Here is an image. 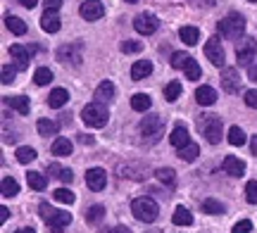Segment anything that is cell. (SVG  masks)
<instances>
[{
    "label": "cell",
    "mask_w": 257,
    "mask_h": 233,
    "mask_svg": "<svg viewBox=\"0 0 257 233\" xmlns=\"http://www.w3.org/2000/svg\"><path fill=\"white\" fill-rule=\"evenodd\" d=\"M114 98V84L112 81H102L98 88H95V100L98 103H110Z\"/></svg>",
    "instance_id": "cell-21"
},
{
    "label": "cell",
    "mask_w": 257,
    "mask_h": 233,
    "mask_svg": "<svg viewBox=\"0 0 257 233\" xmlns=\"http://www.w3.org/2000/svg\"><path fill=\"white\" fill-rule=\"evenodd\" d=\"M195 100L205 107H210V105L217 103V91L212 88V86H200L198 91H195Z\"/></svg>",
    "instance_id": "cell-17"
},
{
    "label": "cell",
    "mask_w": 257,
    "mask_h": 233,
    "mask_svg": "<svg viewBox=\"0 0 257 233\" xmlns=\"http://www.w3.org/2000/svg\"><path fill=\"white\" fill-rule=\"evenodd\" d=\"M150 233H162V231H150Z\"/></svg>",
    "instance_id": "cell-56"
},
{
    "label": "cell",
    "mask_w": 257,
    "mask_h": 233,
    "mask_svg": "<svg viewBox=\"0 0 257 233\" xmlns=\"http://www.w3.org/2000/svg\"><path fill=\"white\" fill-rule=\"evenodd\" d=\"M131 212L136 216L138 221H143V224H153L160 214V207L153 197H136L134 202H131Z\"/></svg>",
    "instance_id": "cell-2"
},
{
    "label": "cell",
    "mask_w": 257,
    "mask_h": 233,
    "mask_svg": "<svg viewBox=\"0 0 257 233\" xmlns=\"http://www.w3.org/2000/svg\"><path fill=\"white\" fill-rule=\"evenodd\" d=\"M36 159V150L24 145V148H17V162L19 164H29V162H34Z\"/></svg>",
    "instance_id": "cell-34"
},
{
    "label": "cell",
    "mask_w": 257,
    "mask_h": 233,
    "mask_svg": "<svg viewBox=\"0 0 257 233\" xmlns=\"http://www.w3.org/2000/svg\"><path fill=\"white\" fill-rule=\"evenodd\" d=\"M169 143L174 145V148H184V145H188L191 143V136H188V129L186 126H176L174 131H172V136H169Z\"/></svg>",
    "instance_id": "cell-18"
},
{
    "label": "cell",
    "mask_w": 257,
    "mask_h": 233,
    "mask_svg": "<svg viewBox=\"0 0 257 233\" xmlns=\"http://www.w3.org/2000/svg\"><path fill=\"white\" fill-rule=\"evenodd\" d=\"M221 88H224L226 93H238L240 91V76L233 67H226V69L221 72Z\"/></svg>",
    "instance_id": "cell-12"
},
{
    "label": "cell",
    "mask_w": 257,
    "mask_h": 233,
    "mask_svg": "<svg viewBox=\"0 0 257 233\" xmlns=\"http://www.w3.org/2000/svg\"><path fill=\"white\" fill-rule=\"evenodd\" d=\"M184 72H186V79H188V81H198V79H200V74H202L200 65H198L193 57H188V62H186Z\"/></svg>",
    "instance_id": "cell-29"
},
{
    "label": "cell",
    "mask_w": 257,
    "mask_h": 233,
    "mask_svg": "<svg viewBox=\"0 0 257 233\" xmlns=\"http://www.w3.org/2000/svg\"><path fill=\"white\" fill-rule=\"evenodd\" d=\"M217 29H219V34L224 38H231V41H236V38L243 36V31H245V19L240 17L238 12H231L229 17H224L217 24Z\"/></svg>",
    "instance_id": "cell-3"
},
{
    "label": "cell",
    "mask_w": 257,
    "mask_h": 233,
    "mask_svg": "<svg viewBox=\"0 0 257 233\" xmlns=\"http://www.w3.org/2000/svg\"><path fill=\"white\" fill-rule=\"evenodd\" d=\"M245 105H248V107H252V110H257V91H255V88L245 93Z\"/></svg>",
    "instance_id": "cell-47"
},
{
    "label": "cell",
    "mask_w": 257,
    "mask_h": 233,
    "mask_svg": "<svg viewBox=\"0 0 257 233\" xmlns=\"http://www.w3.org/2000/svg\"><path fill=\"white\" fill-rule=\"evenodd\" d=\"M198 126H200L202 136L207 138V143L217 145V143L221 140V119H219V114H202V119L198 121Z\"/></svg>",
    "instance_id": "cell-5"
},
{
    "label": "cell",
    "mask_w": 257,
    "mask_h": 233,
    "mask_svg": "<svg viewBox=\"0 0 257 233\" xmlns=\"http://www.w3.org/2000/svg\"><path fill=\"white\" fill-rule=\"evenodd\" d=\"M248 79L257 84V62H252V65L248 67Z\"/></svg>",
    "instance_id": "cell-49"
},
{
    "label": "cell",
    "mask_w": 257,
    "mask_h": 233,
    "mask_svg": "<svg viewBox=\"0 0 257 233\" xmlns=\"http://www.w3.org/2000/svg\"><path fill=\"white\" fill-rule=\"evenodd\" d=\"M15 233H36L34 228H19V231H15Z\"/></svg>",
    "instance_id": "cell-55"
},
{
    "label": "cell",
    "mask_w": 257,
    "mask_h": 233,
    "mask_svg": "<svg viewBox=\"0 0 257 233\" xmlns=\"http://www.w3.org/2000/svg\"><path fill=\"white\" fill-rule=\"evenodd\" d=\"M257 55V41L255 38H240V43L236 46V57L238 65H252V60Z\"/></svg>",
    "instance_id": "cell-7"
},
{
    "label": "cell",
    "mask_w": 257,
    "mask_h": 233,
    "mask_svg": "<svg viewBox=\"0 0 257 233\" xmlns=\"http://www.w3.org/2000/svg\"><path fill=\"white\" fill-rule=\"evenodd\" d=\"M157 27H160V22H157V17L150 15V12H143V15H138V17L134 19V29H136L138 34H143V36L155 34Z\"/></svg>",
    "instance_id": "cell-9"
},
{
    "label": "cell",
    "mask_w": 257,
    "mask_h": 233,
    "mask_svg": "<svg viewBox=\"0 0 257 233\" xmlns=\"http://www.w3.org/2000/svg\"><path fill=\"white\" fill-rule=\"evenodd\" d=\"M41 29H43L46 34H57V31H60V17H57L55 12H46V15L41 17Z\"/></svg>",
    "instance_id": "cell-20"
},
{
    "label": "cell",
    "mask_w": 257,
    "mask_h": 233,
    "mask_svg": "<svg viewBox=\"0 0 257 233\" xmlns=\"http://www.w3.org/2000/svg\"><path fill=\"white\" fill-rule=\"evenodd\" d=\"M19 193V183L15 181L12 176H5L3 178V195L5 197H15Z\"/></svg>",
    "instance_id": "cell-33"
},
{
    "label": "cell",
    "mask_w": 257,
    "mask_h": 233,
    "mask_svg": "<svg viewBox=\"0 0 257 233\" xmlns=\"http://www.w3.org/2000/svg\"><path fill=\"white\" fill-rule=\"evenodd\" d=\"M179 95H181V84H179V81H169V84L165 86V98L169 103H174Z\"/></svg>",
    "instance_id": "cell-37"
},
{
    "label": "cell",
    "mask_w": 257,
    "mask_h": 233,
    "mask_svg": "<svg viewBox=\"0 0 257 233\" xmlns=\"http://www.w3.org/2000/svg\"><path fill=\"white\" fill-rule=\"evenodd\" d=\"M126 3H136V0H126Z\"/></svg>",
    "instance_id": "cell-57"
},
{
    "label": "cell",
    "mask_w": 257,
    "mask_h": 233,
    "mask_svg": "<svg viewBox=\"0 0 257 233\" xmlns=\"http://www.w3.org/2000/svg\"><path fill=\"white\" fill-rule=\"evenodd\" d=\"M8 105L12 107V110H17L19 114H29V110H31V105H29V98H24V95H15V98H8Z\"/></svg>",
    "instance_id": "cell-26"
},
{
    "label": "cell",
    "mask_w": 257,
    "mask_h": 233,
    "mask_svg": "<svg viewBox=\"0 0 257 233\" xmlns=\"http://www.w3.org/2000/svg\"><path fill=\"white\" fill-rule=\"evenodd\" d=\"M172 221L176 226H191L193 224V214L186 209V207H176L174 209V216H172Z\"/></svg>",
    "instance_id": "cell-27"
},
{
    "label": "cell",
    "mask_w": 257,
    "mask_h": 233,
    "mask_svg": "<svg viewBox=\"0 0 257 233\" xmlns=\"http://www.w3.org/2000/svg\"><path fill=\"white\" fill-rule=\"evenodd\" d=\"M27 181H29V186L34 188V190H46V186H48L46 176H43V174H38V171H29Z\"/></svg>",
    "instance_id": "cell-30"
},
{
    "label": "cell",
    "mask_w": 257,
    "mask_h": 233,
    "mask_svg": "<svg viewBox=\"0 0 257 233\" xmlns=\"http://www.w3.org/2000/svg\"><path fill=\"white\" fill-rule=\"evenodd\" d=\"M15 76H17V69L12 65H3V84L8 86V84H12L15 81Z\"/></svg>",
    "instance_id": "cell-41"
},
{
    "label": "cell",
    "mask_w": 257,
    "mask_h": 233,
    "mask_svg": "<svg viewBox=\"0 0 257 233\" xmlns=\"http://www.w3.org/2000/svg\"><path fill=\"white\" fill-rule=\"evenodd\" d=\"M48 169H50V171H53V174H55V176L60 178L62 183H72V178H74L72 169H62V167H57V164H50Z\"/></svg>",
    "instance_id": "cell-38"
},
{
    "label": "cell",
    "mask_w": 257,
    "mask_h": 233,
    "mask_svg": "<svg viewBox=\"0 0 257 233\" xmlns=\"http://www.w3.org/2000/svg\"><path fill=\"white\" fill-rule=\"evenodd\" d=\"M141 43H138V41H124V43H121V53H138V50H141Z\"/></svg>",
    "instance_id": "cell-45"
},
{
    "label": "cell",
    "mask_w": 257,
    "mask_h": 233,
    "mask_svg": "<svg viewBox=\"0 0 257 233\" xmlns=\"http://www.w3.org/2000/svg\"><path fill=\"white\" fill-rule=\"evenodd\" d=\"M250 3H255V0H250Z\"/></svg>",
    "instance_id": "cell-58"
},
{
    "label": "cell",
    "mask_w": 257,
    "mask_h": 233,
    "mask_svg": "<svg viewBox=\"0 0 257 233\" xmlns=\"http://www.w3.org/2000/svg\"><path fill=\"white\" fill-rule=\"evenodd\" d=\"M36 129H38V133H41V136H55V133H57V121H53V119H38Z\"/></svg>",
    "instance_id": "cell-31"
},
{
    "label": "cell",
    "mask_w": 257,
    "mask_h": 233,
    "mask_svg": "<svg viewBox=\"0 0 257 233\" xmlns=\"http://www.w3.org/2000/svg\"><path fill=\"white\" fill-rule=\"evenodd\" d=\"M112 233H131V228H128V226H117Z\"/></svg>",
    "instance_id": "cell-53"
},
{
    "label": "cell",
    "mask_w": 257,
    "mask_h": 233,
    "mask_svg": "<svg viewBox=\"0 0 257 233\" xmlns=\"http://www.w3.org/2000/svg\"><path fill=\"white\" fill-rule=\"evenodd\" d=\"M155 174H157V178H160L162 183H174L176 181V176H174V171H172V169H157Z\"/></svg>",
    "instance_id": "cell-42"
},
{
    "label": "cell",
    "mask_w": 257,
    "mask_h": 233,
    "mask_svg": "<svg viewBox=\"0 0 257 233\" xmlns=\"http://www.w3.org/2000/svg\"><path fill=\"white\" fill-rule=\"evenodd\" d=\"M53 197H55L57 202H62V205H74V200H76V195H74L69 188H57L55 193H53Z\"/></svg>",
    "instance_id": "cell-32"
},
{
    "label": "cell",
    "mask_w": 257,
    "mask_h": 233,
    "mask_svg": "<svg viewBox=\"0 0 257 233\" xmlns=\"http://www.w3.org/2000/svg\"><path fill=\"white\" fill-rule=\"evenodd\" d=\"M57 60H60V62H64V65H69V62H72V65H81V46H62L60 48V50H57Z\"/></svg>",
    "instance_id": "cell-13"
},
{
    "label": "cell",
    "mask_w": 257,
    "mask_h": 233,
    "mask_svg": "<svg viewBox=\"0 0 257 233\" xmlns=\"http://www.w3.org/2000/svg\"><path fill=\"white\" fill-rule=\"evenodd\" d=\"M10 57L17 65V69H27L29 67V50L24 46H12L10 48Z\"/></svg>",
    "instance_id": "cell-16"
},
{
    "label": "cell",
    "mask_w": 257,
    "mask_h": 233,
    "mask_svg": "<svg viewBox=\"0 0 257 233\" xmlns=\"http://www.w3.org/2000/svg\"><path fill=\"white\" fill-rule=\"evenodd\" d=\"M34 81H36L38 86H48L53 81V72H50L48 67H38L36 74H34Z\"/></svg>",
    "instance_id": "cell-35"
},
{
    "label": "cell",
    "mask_w": 257,
    "mask_h": 233,
    "mask_svg": "<svg viewBox=\"0 0 257 233\" xmlns=\"http://www.w3.org/2000/svg\"><path fill=\"white\" fill-rule=\"evenodd\" d=\"M8 216H10V209L8 207H0V221H8Z\"/></svg>",
    "instance_id": "cell-51"
},
{
    "label": "cell",
    "mask_w": 257,
    "mask_h": 233,
    "mask_svg": "<svg viewBox=\"0 0 257 233\" xmlns=\"http://www.w3.org/2000/svg\"><path fill=\"white\" fill-rule=\"evenodd\" d=\"M150 74H153V62H150V60H138V62H134V67H131V79H134V81H143V79Z\"/></svg>",
    "instance_id": "cell-15"
},
{
    "label": "cell",
    "mask_w": 257,
    "mask_h": 233,
    "mask_svg": "<svg viewBox=\"0 0 257 233\" xmlns=\"http://www.w3.org/2000/svg\"><path fill=\"white\" fill-rule=\"evenodd\" d=\"M202 212H207V214H221L224 205L217 202V200H202Z\"/></svg>",
    "instance_id": "cell-40"
},
{
    "label": "cell",
    "mask_w": 257,
    "mask_h": 233,
    "mask_svg": "<svg viewBox=\"0 0 257 233\" xmlns=\"http://www.w3.org/2000/svg\"><path fill=\"white\" fill-rule=\"evenodd\" d=\"M53 155H57V157H67V155H72V150H74V145H72V140L69 138H55L53 140Z\"/></svg>",
    "instance_id": "cell-19"
},
{
    "label": "cell",
    "mask_w": 257,
    "mask_h": 233,
    "mask_svg": "<svg viewBox=\"0 0 257 233\" xmlns=\"http://www.w3.org/2000/svg\"><path fill=\"white\" fill-rule=\"evenodd\" d=\"M186 62H188V55H184V53H174L172 55V67L174 69H184Z\"/></svg>",
    "instance_id": "cell-44"
},
{
    "label": "cell",
    "mask_w": 257,
    "mask_h": 233,
    "mask_svg": "<svg viewBox=\"0 0 257 233\" xmlns=\"http://www.w3.org/2000/svg\"><path fill=\"white\" fill-rule=\"evenodd\" d=\"M198 155H200V148H198L195 143H188L184 148H179V157L184 159V162H195Z\"/></svg>",
    "instance_id": "cell-28"
},
{
    "label": "cell",
    "mask_w": 257,
    "mask_h": 233,
    "mask_svg": "<svg viewBox=\"0 0 257 233\" xmlns=\"http://www.w3.org/2000/svg\"><path fill=\"white\" fill-rule=\"evenodd\" d=\"M81 119L86 121V126H91V129H102V126L107 124V119H110V114L102 107V103H91L83 107Z\"/></svg>",
    "instance_id": "cell-4"
},
{
    "label": "cell",
    "mask_w": 257,
    "mask_h": 233,
    "mask_svg": "<svg viewBox=\"0 0 257 233\" xmlns=\"http://www.w3.org/2000/svg\"><path fill=\"white\" fill-rule=\"evenodd\" d=\"M250 231H252V221L243 219V221H238V224L233 226V231L231 233H250Z\"/></svg>",
    "instance_id": "cell-46"
},
{
    "label": "cell",
    "mask_w": 257,
    "mask_h": 233,
    "mask_svg": "<svg viewBox=\"0 0 257 233\" xmlns=\"http://www.w3.org/2000/svg\"><path fill=\"white\" fill-rule=\"evenodd\" d=\"M205 55L210 60L214 67H224V60H226V53H224V48H221V41L217 36L210 38L207 43H205Z\"/></svg>",
    "instance_id": "cell-8"
},
{
    "label": "cell",
    "mask_w": 257,
    "mask_h": 233,
    "mask_svg": "<svg viewBox=\"0 0 257 233\" xmlns=\"http://www.w3.org/2000/svg\"><path fill=\"white\" fill-rule=\"evenodd\" d=\"M41 219L50 226L53 233H64V228L72 224V212H60L55 207H50L48 202H41Z\"/></svg>",
    "instance_id": "cell-1"
},
{
    "label": "cell",
    "mask_w": 257,
    "mask_h": 233,
    "mask_svg": "<svg viewBox=\"0 0 257 233\" xmlns=\"http://www.w3.org/2000/svg\"><path fill=\"white\" fill-rule=\"evenodd\" d=\"M67 100H69V93L64 91V88H55V91H50V95H48V105L50 107H62V105H67Z\"/></svg>",
    "instance_id": "cell-23"
},
{
    "label": "cell",
    "mask_w": 257,
    "mask_h": 233,
    "mask_svg": "<svg viewBox=\"0 0 257 233\" xmlns=\"http://www.w3.org/2000/svg\"><path fill=\"white\" fill-rule=\"evenodd\" d=\"M86 183H88V188L91 190H95V193H100L102 188L107 186V171L100 167H93L86 171Z\"/></svg>",
    "instance_id": "cell-11"
},
{
    "label": "cell",
    "mask_w": 257,
    "mask_h": 233,
    "mask_svg": "<svg viewBox=\"0 0 257 233\" xmlns=\"http://www.w3.org/2000/svg\"><path fill=\"white\" fill-rule=\"evenodd\" d=\"M102 216H105V207H102V205H93V207H88V212H86V221L98 224V221H102Z\"/></svg>",
    "instance_id": "cell-36"
},
{
    "label": "cell",
    "mask_w": 257,
    "mask_h": 233,
    "mask_svg": "<svg viewBox=\"0 0 257 233\" xmlns=\"http://www.w3.org/2000/svg\"><path fill=\"white\" fill-rule=\"evenodd\" d=\"M229 143H231V145H236V148L245 143V133H243V129H240V126H231V129H229Z\"/></svg>",
    "instance_id": "cell-39"
},
{
    "label": "cell",
    "mask_w": 257,
    "mask_h": 233,
    "mask_svg": "<svg viewBox=\"0 0 257 233\" xmlns=\"http://www.w3.org/2000/svg\"><path fill=\"white\" fill-rule=\"evenodd\" d=\"M162 131H165V119H162L160 114H150V117H146V119L141 121V133H143V138H146L148 143L160 140Z\"/></svg>",
    "instance_id": "cell-6"
},
{
    "label": "cell",
    "mask_w": 257,
    "mask_h": 233,
    "mask_svg": "<svg viewBox=\"0 0 257 233\" xmlns=\"http://www.w3.org/2000/svg\"><path fill=\"white\" fill-rule=\"evenodd\" d=\"M79 15H81L86 22H95L105 15V5L100 0H83L81 8H79Z\"/></svg>",
    "instance_id": "cell-10"
},
{
    "label": "cell",
    "mask_w": 257,
    "mask_h": 233,
    "mask_svg": "<svg viewBox=\"0 0 257 233\" xmlns=\"http://www.w3.org/2000/svg\"><path fill=\"white\" fill-rule=\"evenodd\" d=\"M43 5H46V12H57L62 8V0H43Z\"/></svg>",
    "instance_id": "cell-48"
},
{
    "label": "cell",
    "mask_w": 257,
    "mask_h": 233,
    "mask_svg": "<svg viewBox=\"0 0 257 233\" xmlns=\"http://www.w3.org/2000/svg\"><path fill=\"white\" fill-rule=\"evenodd\" d=\"M179 36H181V41H184L186 46H195V43L200 41V31L195 27H181Z\"/></svg>",
    "instance_id": "cell-25"
},
{
    "label": "cell",
    "mask_w": 257,
    "mask_h": 233,
    "mask_svg": "<svg viewBox=\"0 0 257 233\" xmlns=\"http://www.w3.org/2000/svg\"><path fill=\"white\" fill-rule=\"evenodd\" d=\"M5 27H8L15 36H24V34H27V24H24V19L15 17V15H8V17H5Z\"/></svg>",
    "instance_id": "cell-22"
},
{
    "label": "cell",
    "mask_w": 257,
    "mask_h": 233,
    "mask_svg": "<svg viewBox=\"0 0 257 233\" xmlns=\"http://www.w3.org/2000/svg\"><path fill=\"white\" fill-rule=\"evenodd\" d=\"M250 145H252V152L257 155V136H252V143H250Z\"/></svg>",
    "instance_id": "cell-54"
},
{
    "label": "cell",
    "mask_w": 257,
    "mask_h": 233,
    "mask_svg": "<svg viewBox=\"0 0 257 233\" xmlns=\"http://www.w3.org/2000/svg\"><path fill=\"white\" fill-rule=\"evenodd\" d=\"M79 140H81L83 145H93V136H81Z\"/></svg>",
    "instance_id": "cell-52"
},
{
    "label": "cell",
    "mask_w": 257,
    "mask_h": 233,
    "mask_svg": "<svg viewBox=\"0 0 257 233\" xmlns=\"http://www.w3.org/2000/svg\"><path fill=\"white\" fill-rule=\"evenodd\" d=\"M245 197H248L250 205L257 202V181H248V186H245Z\"/></svg>",
    "instance_id": "cell-43"
},
{
    "label": "cell",
    "mask_w": 257,
    "mask_h": 233,
    "mask_svg": "<svg viewBox=\"0 0 257 233\" xmlns=\"http://www.w3.org/2000/svg\"><path fill=\"white\" fill-rule=\"evenodd\" d=\"M221 167H224V171L231 174V176H243V171H245V162L238 159L236 155H226L224 162H221Z\"/></svg>",
    "instance_id": "cell-14"
},
{
    "label": "cell",
    "mask_w": 257,
    "mask_h": 233,
    "mask_svg": "<svg viewBox=\"0 0 257 233\" xmlns=\"http://www.w3.org/2000/svg\"><path fill=\"white\" fill-rule=\"evenodd\" d=\"M19 3H22L24 8H29V10H34L38 5V0H19Z\"/></svg>",
    "instance_id": "cell-50"
},
{
    "label": "cell",
    "mask_w": 257,
    "mask_h": 233,
    "mask_svg": "<svg viewBox=\"0 0 257 233\" xmlns=\"http://www.w3.org/2000/svg\"><path fill=\"white\" fill-rule=\"evenodd\" d=\"M150 105H153V100H150V95L148 93H136L134 98H131V107H134L136 112H148Z\"/></svg>",
    "instance_id": "cell-24"
}]
</instances>
